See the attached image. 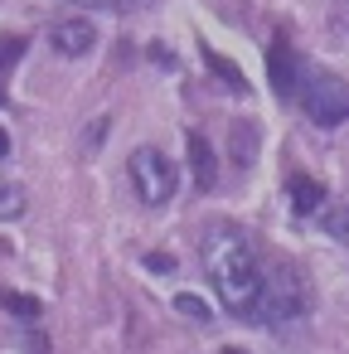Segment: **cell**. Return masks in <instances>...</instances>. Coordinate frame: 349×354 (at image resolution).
Instances as JSON below:
<instances>
[{"label": "cell", "instance_id": "17", "mask_svg": "<svg viewBox=\"0 0 349 354\" xmlns=\"http://www.w3.org/2000/svg\"><path fill=\"white\" fill-rule=\"evenodd\" d=\"M146 267H151V272H175V257H170V252H151Z\"/></svg>", "mask_w": 349, "mask_h": 354}, {"label": "cell", "instance_id": "12", "mask_svg": "<svg viewBox=\"0 0 349 354\" xmlns=\"http://www.w3.org/2000/svg\"><path fill=\"white\" fill-rule=\"evenodd\" d=\"M204 59H209V68H214V73H218V78H223V83L233 88V93H247V78H243V73H238V68H233V64H228L223 54H214V49H204Z\"/></svg>", "mask_w": 349, "mask_h": 354}, {"label": "cell", "instance_id": "5", "mask_svg": "<svg viewBox=\"0 0 349 354\" xmlns=\"http://www.w3.org/2000/svg\"><path fill=\"white\" fill-rule=\"evenodd\" d=\"M49 44H54V54H64V59H83V54H93L97 30L83 25V20H59V25L49 30Z\"/></svg>", "mask_w": 349, "mask_h": 354}, {"label": "cell", "instance_id": "19", "mask_svg": "<svg viewBox=\"0 0 349 354\" xmlns=\"http://www.w3.org/2000/svg\"><path fill=\"white\" fill-rule=\"evenodd\" d=\"M102 136H107V122H93V127H88V151H97Z\"/></svg>", "mask_w": 349, "mask_h": 354}, {"label": "cell", "instance_id": "4", "mask_svg": "<svg viewBox=\"0 0 349 354\" xmlns=\"http://www.w3.org/2000/svg\"><path fill=\"white\" fill-rule=\"evenodd\" d=\"M296 97H301V107H305V117L315 127L349 122V83L334 78V73H305L301 88H296Z\"/></svg>", "mask_w": 349, "mask_h": 354}, {"label": "cell", "instance_id": "6", "mask_svg": "<svg viewBox=\"0 0 349 354\" xmlns=\"http://www.w3.org/2000/svg\"><path fill=\"white\" fill-rule=\"evenodd\" d=\"M267 73H272L276 97H296V88H301V64H296V54H291L286 39L272 44V54H267Z\"/></svg>", "mask_w": 349, "mask_h": 354}, {"label": "cell", "instance_id": "8", "mask_svg": "<svg viewBox=\"0 0 349 354\" xmlns=\"http://www.w3.org/2000/svg\"><path fill=\"white\" fill-rule=\"evenodd\" d=\"M325 204V185H315L310 175H291V209L296 214H315Z\"/></svg>", "mask_w": 349, "mask_h": 354}, {"label": "cell", "instance_id": "10", "mask_svg": "<svg viewBox=\"0 0 349 354\" xmlns=\"http://www.w3.org/2000/svg\"><path fill=\"white\" fill-rule=\"evenodd\" d=\"M25 214V189H20V180H0V223H10V218H20Z\"/></svg>", "mask_w": 349, "mask_h": 354}, {"label": "cell", "instance_id": "15", "mask_svg": "<svg viewBox=\"0 0 349 354\" xmlns=\"http://www.w3.org/2000/svg\"><path fill=\"white\" fill-rule=\"evenodd\" d=\"M325 233L339 238V243H349V204H334V209L325 214Z\"/></svg>", "mask_w": 349, "mask_h": 354}, {"label": "cell", "instance_id": "14", "mask_svg": "<svg viewBox=\"0 0 349 354\" xmlns=\"http://www.w3.org/2000/svg\"><path fill=\"white\" fill-rule=\"evenodd\" d=\"M175 310H180V315H189V320H199V325L209 320V301H204V296H194V291H175Z\"/></svg>", "mask_w": 349, "mask_h": 354}, {"label": "cell", "instance_id": "1", "mask_svg": "<svg viewBox=\"0 0 349 354\" xmlns=\"http://www.w3.org/2000/svg\"><path fill=\"white\" fill-rule=\"evenodd\" d=\"M204 272L209 286L218 291L223 310L238 320H257V296H262V257L252 248L247 233H238L233 223H209L204 238Z\"/></svg>", "mask_w": 349, "mask_h": 354}, {"label": "cell", "instance_id": "13", "mask_svg": "<svg viewBox=\"0 0 349 354\" xmlns=\"http://www.w3.org/2000/svg\"><path fill=\"white\" fill-rule=\"evenodd\" d=\"M0 306H6L10 315H20V320H35L39 315V301L25 296V291H0Z\"/></svg>", "mask_w": 349, "mask_h": 354}, {"label": "cell", "instance_id": "3", "mask_svg": "<svg viewBox=\"0 0 349 354\" xmlns=\"http://www.w3.org/2000/svg\"><path fill=\"white\" fill-rule=\"evenodd\" d=\"M131 185H136V199H141V204L160 209V204L175 199V189H180V170H175V160H170L165 151L141 146V151H131Z\"/></svg>", "mask_w": 349, "mask_h": 354}, {"label": "cell", "instance_id": "9", "mask_svg": "<svg viewBox=\"0 0 349 354\" xmlns=\"http://www.w3.org/2000/svg\"><path fill=\"white\" fill-rule=\"evenodd\" d=\"M233 160L252 165L257 160V127L252 122H233Z\"/></svg>", "mask_w": 349, "mask_h": 354}, {"label": "cell", "instance_id": "2", "mask_svg": "<svg viewBox=\"0 0 349 354\" xmlns=\"http://www.w3.org/2000/svg\"><path fill=\"white\" fill-rule=\"evenodd\" d=\"M310 306V291L296 267H262V296H257V320L262 325H291Z\"/></svg>", "mask_w": 349, "mask_h": 354}, {"label": "cell", "instance_id": "7", "mask_svg": "<svg viewBox=\"0 0 349 354\" xmlns=\"http://www.w3.org/2000/svg\"><path fill=\"white\" fill-rule=\"evenodd\" d=\"M189 175H194L199 194H209V189L218 185V160H214V146H209L199 131H189Z\"/></svg>", "mask_w": 349, "mask_h": 354}, {"label": "cell", "instance_id": "16", "mask_svg": "<svg viewBox=\"0 0 349 354\" xmlns=\"http://www.w3.org/2000/svg\"><path fill=\"white\" fill-rule=\"evenodd\" d=\"M73 6H88V10H131L141 0H73Z\"/></svg>", "mask_w": 349, "mask_h": 354}, {"label": "cell", "instance_id": "11", "mask_svg": "<svg viewBox=\"0 0 349 354\" xmlns=\"http://www.w3.org/2000/svg\"><path fill=\"white\" fill-rule=\"evenodd\" d=\"M20 54H25V39L20 35H0V107H6V73L15 68Z\"/></svg>", "mask_w": 349, "mask_h": 354}, {"label": "cell", "instance_id": "18", "mask_svg": "<svg viewBox=\"0 0 349 354\" xmlns=\"http://www.w3.org/2000/svg\"><path fill=\"white\" fill-rule=\"evenodd\" d=\"M146 54H151V59H155V64H160V68H175V54H170V49H165V44H151V49H146Z\"/></svg>", "mask_w": 349, "mask_h": 354}, {"label": "cell", "instance_id": "20", "mask_svg": "<svg viewBox=\"0 0 349 354\" xmlns=\"http://www.w3.org/2000/svg\"><path fill=\"white\" fill-rule=\"evenodd\" d=\"M6 156H10V131L0 127V160H6Z\"/></svg>", "mask_w": 349, "mask_h": 354}]
</instances>
